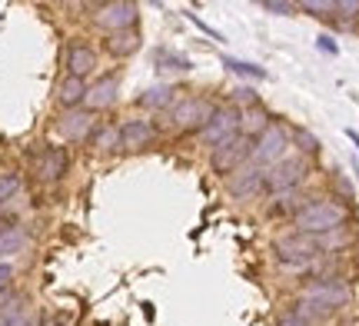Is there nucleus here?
Listing matches in <instances>:
<instances>
[{"label": "nucleus", "instance_id": "obj_1", "mask_svg": "<svg viewBox=\"0 0 359 326\" xmlns=\"http://www.w3.org/2000/svg\"><path fill=\"white\" fill-rule=\"evenodd\" d=\"M346 223H349V207L343 200H330V196L309 200L306 207L293 217L296 233H303V236H326V233H333V230H343Z\"/></svg>", "mask_w": 359, "mask_h": 326}, {"label": "nucleus", "instance_id": "obj_2", "mask_svg": "<svg viewBox=\"0 0 359 326\" xmlns=\"http://www.w3.org/2000/svg\"><path fill=\"white\" fill-rule=\"evenodd\" d=\"M213 110H217V104L206 100V97H177L163 117H167L170 130H180V133L196 130L200 133L206 127V120L213 117Z\"/></svg>", "mask_w": 359, "mask_h": 326}, {"label": "nucleus", "instance_id": "obj_3", "mask_svg": "<svg viewBox=\"0 0 359 326\" xmlns=\"http://www.w3.org/2000/svg\"><path fill=\"white\" fill-rule=\"evenodd\" d=\"M290 157V127H280V123H269L266 130L253 140V150H250V163H257L263 170H273L276 163Z\"/></svg>", "mask_w": 359, "mask_h": 326}, {"label": "nucleus", "instance_id": "obj_4", "mask_svg": "<svg viewBox=\"0 0 359 326\" xmlns=\"http://www.w3.org/2000/svg\"><path fill=\"white\" fill-rule=\"evenodd\" d=\"M299 300H309V303H316V306H323V310L336 313V310L349 306L353 293H349V287L343 280H336V276H316V280H309L306 287L299 290Z\"/></svg>", "mask_w": 359, "mask_h": 326}, {"label": "nucleus", "instance_id": "obj_5", "mask_svg": "<svg viewBox=\"0 0 359 326\" xmlns=\"http://www.w3.org/2000/svg\"><path fill=\"white\" fill-rule=\"evenodd\" d=\"M276 257H280L283 266H290V270H309L323 253L313 236L290 233V236H280V240H276Z\"/></svg>", "mask_w": 359, "mask_h": 326}, {"label": "nucleus", "instance_id": "obj_6", "mask_svg": "<svg viewBox=\"0 0 359 326\" xmlns=\"http://www.w3.org/2000/svg\"><path fill=\"white\" fill-rule=\"evenodd\" d=\"M250 150H253V140H246L243 133H233L223 144L210 147V167L217 170V173H226V177H230L233 170H240L246 160H250Z\"/></svg>", "mask_w": 359, "mask_h": 326}, {"label": "nucleus", "instance_id": "obj_7", "mask_svg": "<svg viewBox=\"0 0 359 326\" xmlns=\"http://www.w3.org/2000/svg\"><path fill=\"white\" fill-rule=\"evenodd\" d=\"M309 177V163L303 157H286L273 170H266V190L269 193H296L303 180Z\"/></svg>", "mask_w": 359, "mask_h": 326}, {"label": "nucleus", "instance_id": "obj_8", "mask_svg": "<svg viewBox=\"0 0 359 326\" xmlns=\"http://www.w3.org/2000/svg\"><path fill=\"white\" fill-rule=\"evenodd\" d=\"M233 133H240V107L223 104L213 110V117L206 120V127L200 130V140H203L206 147H217V144H223L226 137H233Z\"/></svg>", "mask_w": 359, "mask_h": 326}, {"label": "nucleus", "instance_id": "obj_9", "mask_svg": "<svg viewBox=\"0 0 359 326\" xmlns=\"http://www.w3.org/2000/svg\"><path fill=\"white\" fill-rule=\"evenodd\" d=\"M226 190H230V196H236V200H257V196L266 190V170L246 160L243 167L233 170L230 177H226Z\"/></svg>", "mask_w": 359, "mask_h": 326}, {"label": "nucleus", "instance_id": "obj_10", "mask_svg": "<svg viewBox=\"0 0 359 326\" xmlns=\"http://www.w3.org/2000/svg\"><path fill=\"white\" fill-rule=\"evenodd\" d=\"M137 20H140V7L137 4H103V7H97V13H93V24L100 27V30H107V34H120V30H133L137 27Z\"/></svg>", "mask_w": 359, "mask_h": 326}, {"label": "nucleus", "instance_id": "obj_11", "mask_svg": "<svg viewBox=\"0 0 359 326\" xmlns=\"http://www.w3.org/2000/svg\"><path fill=\"white\" fill-rule=\"evenodd\" d=\"M97 130V114H90L87 107H77V110H64V117L57 120V133L70 140V144H87Z\"/></svg>", "mask_w": 359, "mask_h": 326}, {"label": "nucleus", "instance_id": "obj_12", "mask_svg": "<svg viewBox=\"0 0 359 326\" xmlns=\"http://www.w3.org/2000/svg\"><path fill=\"white\" fill-rule=\"evenodd\" d=\"M154 144H156L154 120L133 117V120H123V123H120V150L140 154V150H147V147H154Z\"/></svg>", "mask_w": 359, "mask_h": 326}, {"label": "nucleus", "instance_id": "obj_13", "mask_svg": "<svg viewBox=\"0 0 359 326\" xmlns=\"http://www.w3.org/2000/svg\"><path fill=\"white\" fill-rule=\"evenodd\" d=\"M97 67H100V57H97V50L90 43L77 40V43L67 47V77L87 80L90 74H97Z\"/></svg>", "mask_w": 359, "mask_h": 326}, {"label": "nucleus", "instance_id": "obj_14", "mask_svg": "<svg viewBox=\"0 0 359 326\" xmlns=\"http://www.w3.org/2000/svg\"><path fill=\"white\" fill-rule=\"evenodd\" d=\"M116 93H120V80L114 74H107V77H97L93 83H87V107L90 114H97V110H107V107L116 104Z\"/></svg>", "mask_w": 359, "mask_h": 326}, {"label": "nucleus", "instance_id": "obj_15", "mask_svg": "<svg viewBox=\"0 0 359 326\" xmlns=\"http://www.w3.org/2000/svg\"><path fill=\"white\" fill-rule=\"evenodd\" d=\"M67 150L64 147H43V154L37 157V177L43 183H57V180H64V173H67Z\"/></svg>", "mask_w": 359, "mask_h": 326}, {"label": "nucleus", "instance_id": "obj_16", "mask_svg": "<svg viewBox=\"0 0 359 326\" xmlns=\"http://www.w3.org/2000/svg\"><path fill=\"white\" fill-rule=\"evenodd\" d=\"M27 243H30V233L20 223H4L0 226V260H7L13 253H24Z\"/></svg>", "mask_w": 359, "mask_h": 326}, {"label": "nucleus", "instance_id": "obj_17", "mask_svg": "<svg viewBox=\"0 0 359 326\" xmlns=\"http://www.w3.org/2000/svg\"><path fill=\"white\" fill-rule=\"evenodd\" d=\"M269 123H273V117H269V114L259 104L243 107V110H240V133H243L246 140H257V137L266 130Z\"/></svg>", "mask_w": 359, "mask_h": 326}, {"label": "nucleus", "instance_id": "obj_18", "mask_svg": "<svg viewBox=\"0 0 359 326\" xmlns=\"http://www.w3.org/2000/svg\"><path fill=\"white\" fill-rule=\"evenodd\" d=\"M83 100H87V80L64 77L57 83V104L64 110H77V107H83Z\"/></svg>", "mask_w": 359, "mask_h": 326}, {"label": "nucleus", "instance_id": "obj_19", "mask_svg": "<svg viewBox=\"0 0 359 326\" xmlns=\"http://www.w3.org/2000/svg\"><path fill=\"white\" fill-rule=\"evenodd\" d=\"M173 100H177V90L167 87V83H156V87H150V90H143L140 97H137V107L150 110V114H156V110L167 114L170 107H173Z\"/></svg>", "mask_w": 359, "mask_h": 326}, {"label": "nucleus", "instance_id": "obj_20", "mask_svg": "<svg viewBox=\"0 0 359 326\" xmlns=\"http://www.w3.org/2000/svg\"><path fill=\"white\" fill-rule=\"evenodd\" d=\"M107 50L114 53V57H130V53H137L140 50V34H137V27H133V30L110 34V37H107Z\"/></svg>", "mask_w": 359, "mask_h": 326}, {"label": "nucleus", "instance_id": "obj_21", "mask_svg": "<svg viewBox=\"0 0 359 326\" xmlns=\"http://www.w3.org/2000/svg\"><path fill=\"white\" fill-rule=\"evenodd\" d=\"M90 144H93L97 154H114V150H120V127H116V123H97Z\"/></svg>", "mask_w": 359, "mask_h": 326}, {"label": "nucleus", "instance_id": "obj_22", "mask_svg": "<svg viewBox=\"0 0 359 326\" xmlns=\"http://www.w3.org/2000/svg\"><path fill=\"white\" fill-rule=\"evenodd\" d=\"M290 316H296V320H303V323H309V326H316V323H323V320H330L333 313L323 310V306H316V303H309V300H296Z\"/></svg>", "mask_w": 359, "mask_h": 326}, {"label": "nucleus", "instance_id": "obj_23", "mask_svg": "<svg viewBox=\"0 0 359 326\" xmlns=\"http://www.w3.org/2000/svg\"><path fill=\"white\" fill-rule=\"evenodd\" d=\"M223 67H226L230 74H240V77H250V80H266V67L250 64V60H236V57H223Z\"/></svg>", "mask_w": 359, "mask_h": 326}, {"label": "nucleus", "instance_id": "obj_24", "mask_svg": "<svg viewBox=\"0 0 359 326\" xmlns=\"http://www.w3.org/2000/svg\"><path fill=\"white\" fill-rule=\"evenodd\" d=\"M290 147H296L299 154H316V150H320V140L309 130H303V127H290Z\"/></svg>", "mask_w": 359, "mask_h": 326}, {"label": "nucleus", "instance_id": "obj_25", "mask_svg": "<svg viewBox=\"0 0 359 326\" xmlns=\"http://www.w3.org/2000/svg\"><path fill=\"white\" fill-rule=\"evenodd\" d=\"M20 186H24L20 173H0V207H4V203H11L13 196L20 193Z\"/></svg>", "mask_w": 359, "mask_h": 326}, {"label": "nucleus", "instance_id": "obj_26", "mask_svg": "<svg viewBox=\"0 0 359 326\" xmlns=\"http://www.w3.org/2000/svg\"><path fill=\"white\" fill-rule=\"evenodd\" d=\"M156 64L163 70H193V64L183 57V53H173V50H156Z\"/></svg>", "mask_w": 359, "mask_h": 326}, {"label": "nucleus", "instance_id": "obj_27", "mask_svg": "<svg viewBox=\"0 0 359 326\" xmlns=\"http://www.w3.org/2000/svg\"><path fill=\"white\" fill-rule=\"evenodd\" d=\"M299 11L306 13H316V17H326V13H336V0H306V4H299Z\"/></svg>", "mask_w": 359, "mask_h": 326}, {"label": "nucleus", "instance_id": "obj_28", "mask_svg": "<svg viewBox=\"0 0 359 326\" xmlns=\"http://www.w3.org/2000/svg\"><path fill=\"white\" fill-rule=\"evenodd\" d=\"M259 7H263V11H269V13H293L296 11V4H286V0H263V4H259Z\"/></svg>", "mask_w": 359, "mask_h": 326}, {"label": "nucleus", "instance_id": "obj_29", "mask_svg": "<svg viewBox=\"0 0 359 326\" xmlns=\"http://www.w3.org/2000/svg\"><path fill=\"white\" fill-rule=\"evenodd\" d=\"M233 100H240V104H246V107L259 104V100H257V90H253V87H236V90H233Z\"/></svg>", "mask_w": 359, "mask_h": 326}, {"label": "nucleus", "instance_id": "obj_30", "mask_svg": "<svg viewBox=\"0 0 359 326\" xmlns=\"http://www.w3.org/2000/svg\"><path fill=\"white\" fill-rule=\"evenodd\" d=\"M336 13L339 17H359V0H336Z\"/></svg>", "mask_w": 359, "mask_h": 326}, {"label": "nucleus", "instance_id": "obj_31", "mask_svg": "<svg viewBox=\"0 0 359 326\" xmlns=\"http://www.w3.org/2000/svg\"><path fill=\"white\" fill-rule=\"evenodd\" d=\"M190 20H193V24H196V27H200L203 34H210V37H213V40H223V37H219V30H213V27H210V24H203V20H200L196 13H190Z\"/></svg>", "mask_w": 359, "mask_h": 326}, {"label": "nucleus", "instance_id": "obj_32", "mask_svg": "<svg viewBox=\"0 0 359 326\" xmlns=\"http://www.w3.org/2000/svg\"><path fill=\"white\" fill-rule=\"evenodd\" d=\"M323 53H339V47L333 43V37H320V43H316Z\"/></svg>", "mask_w": 359, "mask_h": 326}, {"label": "nucleus", "instance_id": "obj_33", "mask_svg": "<svg viewBox=\"0 0 359 326\" xmlns=\"http://www.w3.org/2000/svg\"><path fill=\"white\" fill-rule=\"evenodd\" d=\"M7 326H37V320H34V316H27V313H20V316H13Z\"/></svg>", "mask_w": 359, "mask_h": 326}, {"label": "nucleus", "instance_id": "obj_34", "mask_svg": "<svg viewBox=\"0 0 359 326\" xmlns=\"http://www.w3.org/2000/svg\"><path fill=\"white\" fill-rule=\"evenodd\" d=\"M276 326H309V323H303V320H296V316H280V320H276Z\"/></svg>", "mask_w": 359, "mask_h": 326}, {"label": "nucleus", "instance_id": "obj_35", "mask_svg": "<svg viewBox=\"0 0 359 326\" xmlns=\"http://www.w3.org/2000/svg\"><path fill=\"white\" fill-rule=\"evenodd\" d=\"M346 137L353 140V144H356V150H359V133H356V130H346Z\"/></svg>", "mask_w": 359, "mask_h": 326}, {"label": "nucleus", "instance_id": "obj_36", "mask_svg": "<svg viewBox=\"0 0 359 326\" xmlns=\"http://www.w3.org/2000/svg\"><path fill=\"white\" fill-rule=\"evenodd\" d=\"M356 173H359V163H356Z\"/></svg>", "mask_w": 359, "mask_h": 326}]
</instances>
